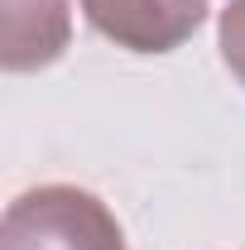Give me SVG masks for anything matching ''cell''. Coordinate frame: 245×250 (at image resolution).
Segmentation results:
<instances>
[{
    "instance_id": "6da1fadb",
    "label": "cell",
    "mask_w": 245,
    "mask_h": 250,
    "mask_svg": "<svg viewBox=\"0 0 245 250\" xmlns=\"http://www.w3.org/2000/svg\"><path fill=\"white\" fill-rule=\"evenodd\" d=\"M0 250H130L116 212L77 183H39L0 217Z\"/></svg>"
},
{
    "instance_id": "7a4b0ae2",
    "label": "cell",
    "mask_w": 245,
    "mask_h": 250,
    "mask_svg": "<svg viewBox=\"0 0 245 250\" xmlns=\"http://www.w3.org/2000/svg\"><path fill=\"white\" fill-rule=\"evenodd\" d=\"M87 24L125 53H173L202 29L212 0H77Z\"/></svg>"
},
{
    "instance_id": "3957f363",
    "label": "cell",
    "mask_w": 245,
    "mask_h": 250,
    "mask_svg": "<svg viewBox=\"0 0 245 250\" xmlns=\"http://www.w3.org/2000/svg\"><path fill=\"white\" fill-rule=\"evenodd\" d=\"M0 67L5 72H43L72 43V5L67 0H0Z\"/></svg>"
},
{
    "instance_id": "277c9868",
    "label": "cell",
    "mask_w": 245,
    "mask_h": 250,
    "mask_svg": "<svg viewBox=\"0 0 245 250\" xmlns=\"http://www.w3.org/2000/svg\"><path fill=\"white\" fill-rule=\"evenodd\" d=\"M216 48L221 62L231 67V77L245 87V0H226L216 15Z\"/></svg>"
}]
</instances>
